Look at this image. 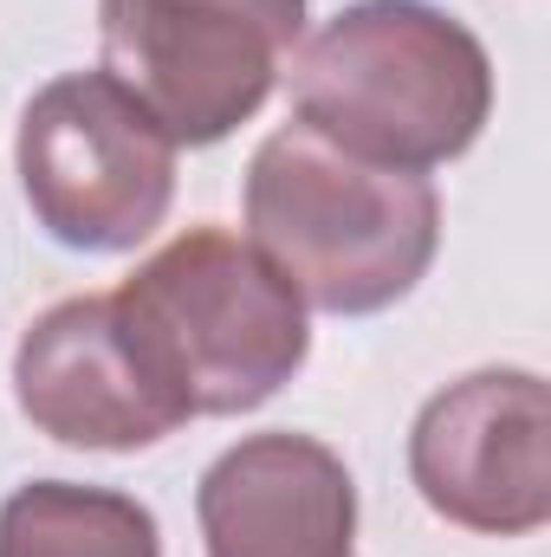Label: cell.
<instances>
[{"label":"cell","mask_w":551,"mask_h":557,"mask_svg":"<svg viewBox=\"0 0 551 557\" xmlns=\"http://www.w3.org/2000/svg\"><path fill=\"white\" fill-rule=\"evenodd\" d=\"M415 493L480 539H526L551 519V396L532 370H474L428 396L409 434Z\"/></svg>","instance_id":"cell-6"},{"label":"cell","mask_w":551,"mask_h":557,"mask_svg":"<svg viewBox=\"0 0 551 557\" xmlns=\"http://www.w3.org/2000/svg\"><path fill=\"white\" fill-rule=\"evenodd\" d=\"M13 403L59 447L137 454L182 428V409L156 389L111 292H85L26 324L13 350Z\"/></svg>","instance_id":"cell-7"},{"label":"cell","mask_w":551,"mask_h":557,"mask_svg":"<svg viewBox=\"0 0 551 557\" xmlns=\"http://www.w3.org/2000/svg\"><path fill=\"white\" fill-rule=\"evenodd\" d=\"M20 188L72 253H131L175 201V143L105 72L52 78L20 117Z\"/></svg>","instance_id":"cell-5"},{"label":"cell","mask_w":551,"mask_h":557,"mask_svg":"<svg viewBox=\"0 0 551 557\" xmlns=\"http://www.w3.org/2000/svg\"><path fill=\"white\" fill-rule=\"evenodd\" d=\"M111 305L182 421L273 403L311 350L292 285L228 227L175 234L111 292Z\"/></svg>","instance_id":"cell-3"},{"label":"cell","mask_w":551,"mask_h":557,"mask_svg":"<svg viewBox=\"0 0 551 557\" xmlns=\"http://www.w3.org/2000/svg\"><path fill=\"white\" fill-rule=\"evenodd\" d=\"M298 124L383 169L467 156L493 117L487 46L428 0H357L292 59Z\"/></svg>","instance_id":"cell-2"},{"label":"cell","mask_w":551,"mask_h":557,"mask_svg":"<svg viewBox=\"0 0 551 557\" xmlns=\"http://www.w3.org/2000/svg\"><path fill=\"white\" fill-rule=\"evenodd\" d=\"M247 247L298 305L370 318L409 298L441 247V195L415 169L344 156L305 124H285L247 169Z\"/></svg>","instance_id":"cell-1"},{"label":"cell","mask_w":551,"mask_h":557,"mask_svg":"<svg viewBox=\"0 0 551 557\" xmlns=\"http://www.w3.org/2000/svg\"><path fill=\"white\" fill-rule=\"evenodd\" d=\"M0 557H162V539L131 493L33 480L0 506Z\"/></svg>","instance_id":"cell-9"},{"label":"cell","mask_w":551,"mask_h":557,"mask_svg":"<svg viewBox=\"0 0 551 557\" xmlns=\"http://www.w3.org/2000/svg\"><path fill=\"white\" fill-rule=\"evenodd\" d=\"M305 0H98L105 78L182 149L234 137L292 65Z\"/></svg>","instance_id":"cell-4"},{"label":"cell","mask_w":551,"mask_h":557,"mask_svg":"<svg viewBox=\"0 0 551 557\" xmlns=\"http://www.w3.org/2000/svg\"><path fill=\"white\" fill-rule=\"evenodd\" d=\"M208 557H351L357 486L351 467L311 434H247L195 493Z\"/></svg>","instance_id":"cell-8"}]
</instances>
